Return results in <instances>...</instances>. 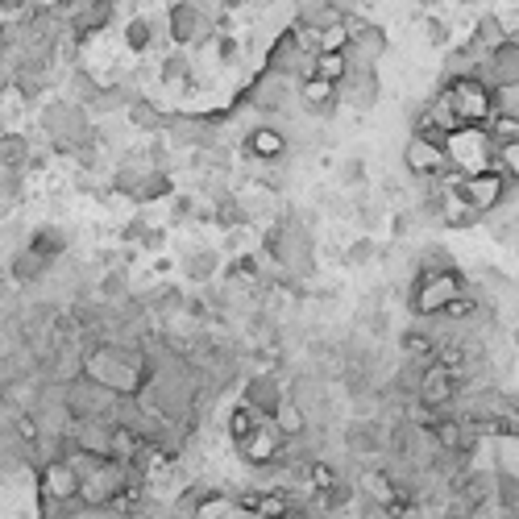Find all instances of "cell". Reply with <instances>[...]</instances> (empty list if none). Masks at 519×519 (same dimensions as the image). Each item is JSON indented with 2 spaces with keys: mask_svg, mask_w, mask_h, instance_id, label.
<instances>
[{
  "mask_svg": "<svg viewBox=\"0 0 519 519\" xmlns=\"http://www.w3.org/2000/svg\"><path fill=\"white\" fill-rule=\"evenodd\" d=\"M441 100L453 108V117H457L461 129H486L490 117H495V100H490V88L478 84V79H457V84L445 88Z\"/></svg>",
  "mask_w": 519,
  "mask_h": 519,
  "instance_id": "cell-1",
  "label": "cell"
},
{
  "mask_svg": "<svg viewBox=\"0 0 519 519\" xmlns=\"http://www.w3.org/2000/svg\"><path fill=\"white\" fill-rule=\"evenodd\" d=\"M503 191H507V179L490 167V171H478L470 179H461V200H466L470 212H486V208H495L503 200Z\"/></svg>",
  "mask_w": 519,
  "mask_h": 519,
  "instance_id": "cell-2",
  "label": "cell"
},
{
  "mask_svg": "<svg viewBox=\"0 0 519 519\" xmlns=\"http://www.w3.org/2000/svg\"><path fill=\"white\" fill-rule=\"evenodd\" d=\"M403 162L412 175H441L449 167L445 158V142H432V138H412L403 150Z\"/></svg>",
  "mask_w": 519,
  "mask_h": 519,
  "instance_id": "cell-3",
  "label": "cell"
},
{
  "mask_svg": "<svg viewBox=\"0 0 519 519\" xmlns=\"http://www.w3.org/2000/svg\"><path fill=\"white\" fill-rule=\"evenodd\" d=\"M457 295H461V275H436V279H428L420 287L416 312H445Z\"/></svg>",
  "mask_w": 519,
  "mask_h": 519,
  "instance_id": "cell-4",
  "label": "cell"
},
{
  "mask_svg": "<svg viewBox=\"0 0 519 519\" xmlns=\"http://www.w3.org/2000/svg\"><path fill=\"white\" fill-rule=\"evenodd\" d=\"M453 395H457L453 370H449L445 362H432V366L424 370V382H420V403H424V407H445Z\"/></svg>",
  "mask_w": 519,
  "mask_h": 519,
  "instance_id": "cell-5",
  "label": "cell"
},
{
  "mask_svg": "<svg viewBox=\"0 0 519 519\" xmlns=\"http://www.w3.org/2000/svg\"><path fill=\"white\" fill-rule=\"evenodd\" d=\"M42 478H46V499H59V503L79 499V474L67 466V461H46Z\"/></svg>",
  "mask_w": 519,
  "mask_h": 519,
  "instance_id": "cell-6",
  "label": "cell"
},
{
  "mask_svg": "<svg viewBox=\"0 0 519 519\" xmlns=\"http://www.w3.org/2000/svg\"><path fill=\"white\" fill-rule=\"evenodd\" d=\"M241 449H245V457H250V461H258V466H270V461L279 457V449H283V436L270 428V424H258V428L241 441Z\"/></svg>",
  "mask_w": 519,
  "mask_h": 519,
  "instance_id": "cell-7",
  "label": "cell"
},
{
  "mask_svg": "<svg viewBox=\"0 0 519 519\" xmlns=\"http://www.w3.org/2000/svg\"><path fill=\"white\" fill-rule=\"evenodd\" d=\"M245 150H250L254 158H262V162H275L283 150H287V138L279 129H270V125H258L250 138H245Z\"/></svg>",
  "mask_w": 519,
  "mask_h": 519,
  "instance_id": "cell-8",
  "label": "cell"
},
{
  "mask_svg": "<svg viewBox=\"0 0 519 519\" xmlns=\"http://www.w3.org/2000/svg\"><path fill=\"white\" fill-rule=\"evenodd\" d=\"M345 71H349V59H345V50H320L316 54V75L312 79H324V84H341L345 79Z\"/></svg>",
  "mask_w": 519,
  "mask_h": 519,
  "instance_id": "cell-9",
  "label": "cell"
},
{
  "mask_svg": "<svg viewBox=\"0 0 519 519\" xmlns=\"http://www.w3.org/2000/svg\"><path fill=\"white\" fill-rule=\"evenodd\" d=\"M270 428H275L283 441H287V436H299V432H304V407L283 399V403L275 407V420H270Z\"/></svg>",
  "mask_w": 519,
  "mask_h": 519,
  "instance_id": "cell-10",
  "label": "cell"
},
{
  "mask_svg": "<svg viewBox=\"0 0 519 519\" xmlns=\"http://www.w3.org/2000/svg\"><path fill=\"white\" fill-rule=\"evenodd\" d=\"M50 270V262L42 258V254H34V250H21L17 258H13V279L17 283H34V279H42Z\"/></svg>",
  "mask_w": 519,
  "mask_h": 519,
  "instance_id": "cell-11",
  "label": "cell"
},
{
  "mask_svg": "<svg viewBox=\"0 0 519 519\" xmlns=\"http://www.w3.org/2000/svg\"><path fill=\"white\" fill-rule=\"evenodd\" d=\"M299 96H304L308 108H324V104H333L337 88L324 84V79H304V84H299Z\"/></svg>",
  "mask_w": 519,
  "mask_h": 519,
  "instance_id": "cell-12",
  "label": "cell"
},
{
  "mask_svg": "<svg viewBox=\"0 0 519 519\" xmlns=\"http://www.w3.org/2000/svg\"><path fill=\"white\" fill-rule=\"evenodd\" d=\"M503 179H519V142H507V146H495V162H490Z\"/></svg>",
  "mask_w": 519,
  "mask_h": 519,
  "instance_id": "cell-13",
  "label": "cell"
},
{
  "mask_svg": "<svg viewBox=\"0 0 519 519\" xmlns=\"http://www.w3.org/2000/svg\"><path fill=\"white\" fill-rule=\"evenodd\" d=\"M258 424H262V420H258V412H254L250 403L233 407V420H229V428H233V436H237V441H245V436H250V432L258 428Z\"/></svg>",
  "mask_w": 519,
  "mask_h": 519,
  "instance_id": "cell-14",
  "label": "cell"
},
{
  "mask_svg": "<svg viewBox=\"0 0 519 519\" xmlns=\"http://www.w3.org/2000/svg\"><path fill=\"white\" fill-rule=\"evenodd\" d=\"M250 507L258 511V515H266V519H283L291 507H287V495H258V499H250Z\"/></svg>",
  "mask_w": 519,
  "mask_h": 519,
  "instance_id": "cell-15",
  "label": "cell"
},
{
  "mask_svg": "<svg viewBox=\"0 0 519 519\" xmlns=\"http://www.w3.org/2000/svg\"><path fill=\"white\" fill-rule=\"evenodd\" d=\"M104 5H96V9H75V34H88V30H100V25H104Z\"/></svg>",
  "mask_w": 519,
  "mask_h": 519,
  "instance_id": "cell-16",
  "label": "cell"
},
{
  "mask_svg": "<svg viewBox=\"0 0 519 519\" xmlns=\"http://www.w3.org/2000/svg\"><path fill=\"white\" fill-rule=\"evenodd\" d=\"M436 441H441V449H461L466 432H461L457 420H441V424H436Z\"/></svg>",
  "mask_w": 519,
  "mask_h": 519,
  "instance_id": "cell-17",
  "label": "cell"
},
{
  "mask_svg": "<svg viewBox=\"0 0 519 519\" xmlns=\"http://www.w3.org/2000/svg\"><path fill=\"white\" fill-rule=\"evenodd\" d=\"M200 519H233V503H225V499H212V503H200V511H196Z\"/></svg>",
  "mask_w": 519,
  "mask_h": 519,
  "instance_id": "cell-18",
  "label": "cell"
},
{
  "mask_svg": "<svg viewBox=\"0 0 519 519\" xmlns=\"http://www.w3.org/2000/svg\"><path fill=\"white\" fill-rule=\"evenodd\" d=\"M312 486L324 495V490H333V486H337V474H333L329 466H312Z\"/></svg>",
  "mask_w": 519,
  "mask_h": 519,
  "instance_id": "cell-19",
  "label": "cell"
},
{
  "mask_svg": "<svg viewBox=\"0 0 519 519\" xmlns=\"http://www.w3.org/2000/svg\"><path fill=\"white\" fill-rule=\"evenodd\" d=\"M382 482H387V478H378V474H370V478H366V490H370V495H374V499H382V503H391V499H395V490H387V486H382Z\"/></svg>",
  "mask_w": 519,
  "mask_h": 519,
  "instance_id": "cell-20",
  "label": "cell"
},
{
  "mask_svg": "<svg viewBox=\"0 0 519 519\" xmlns=\"http://www.w3.org/2000/svg\"><path fill=\"white\" fill-rule=\"evenodd\" d=\"M470 312H474V299H453V304L445 308V316H453V320L457 316H470Z\"/></svg>",
  "mask_w": 519,
  "mask_h": 519,
  "instance_id": "cell-21",
  "label": "cell"
},
{
  "mask_svg": "<svg viewBox=\"0 0 519 519\" xmlns=\"http://www.w3.org/2000/svg\"><path fill=\"white\" fill-rule=\"evenodd\" d=\"M407 349H412V353H424V358H432V341H428V337H424V341H420V337H407Z\"/></svg>",
  "mask_w": 519,
  "mask_h": 519,
  "instance_id": "cell-22",
  "label": "cell"
},
{
  "mask_svg": "<svg viewBox=\"0 0 519 519\" xmlns=\"http://www.w3.org/2000/svg\"><path fill=\"white\" fill-rule=\"evenodd\" d=\"M283 519H308V515H299V511H287V515H283Z\"/></svg>",
  "mask_w": 519,
  "mask_h": 519,
  "instance_id": "cell-23",
  "label": "cell"
}]
</instances>
